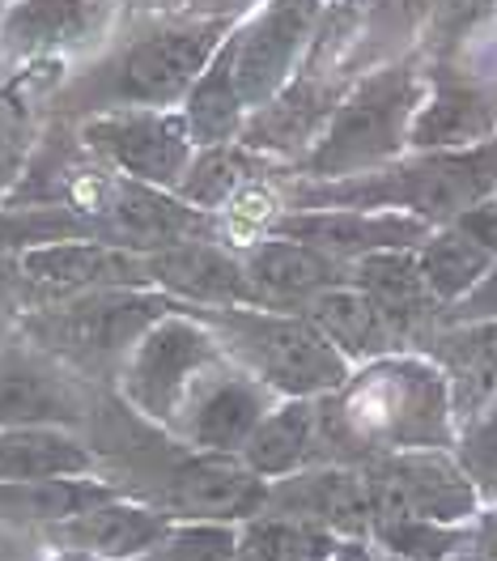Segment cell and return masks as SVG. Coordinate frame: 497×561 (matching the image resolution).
<instances>
[{"instance_id": "cell-21", "label": "cell", "mask_w": 497, "mask_h": 561, "mask_svg": "<svg viewBox=\"0 0 497 561\" xmlns=\"http://www.w3.org/2000/svg\"><path fill=\"white\" fill-rule=\"evenodd\" d=\"M426 353L447 375L455 425H467L497 400V319L442 323L429 336Z\"/></svg>"}, {"instance_id": "cell-1", "label": "cell", "mask_w": 497, "mask_h": 561, "mask_svg": "<svg viewBox=\"0 0 497 561\" xmlns=\"http://www.w3.org/2000/svg\"><path fill=\"white\" fill-rule=\"evenodd\" d=\"M327 463H366L391 451L455 447L460 425L442 366L417 350L361 362L320 400Z\"/></svg>"}, {"instance_id": "cell-14", "label": "cell", "mask_w": 497, "mask_h": 561, "mask_svg": "<svg viewBox=\"0 0 497 561\" xmlns=\"http://www.w3.org/2000/svg\"><path fill=\"white\" fill-rule=\"evenodd\" d=\"M268 481L255 477L239 456H213L178 447L166 463L158 485L149 490V506L175 519H221V524H247L264 511Z\"/></svg>"}, {"instance_id": "cell-11", "label": "cell", "mask_w": 497, "mask_h": 561, "mask_svg": "<svg viewBox=\"0 0 497 561\" xmlns=\"http://www.w3.org/2000/svg\"><path fill=\"white\" fill-rule=\"evenodd\" d=\"M281 396L268 383H259L251 370L239 362H230L226 350L213 366L200 370V379L187 387V396L178 400L175 417L166 425V434H175L183 447L192 451H213V456H239L251 430L264 421V413L277 404Z\"/></svg>"}, {"instance_id": "cell-22", "label": "cell", "mask_w": 497, "mask_h": 561, "mask_svg": "<svg viewBox=\"0 0 497 561\" xmlns=\"http://www.w3.org/2000/svg\"><path fill=\"white\" fill-rule=\"evenodd\" d=\"M239 459L247 463L255 477L264 481H281L302 468L327 463L323 451V425H320V400H298V396H281L264 421L251 430Z\"/></svg>"}, {"instance_id": "cell-30", "label": "cell", "mask_w": 497, "mask_h": 561, "mask_svg": "<svg viewBox=\"0 0 497 561\" xmlns=\"http://www.w3.org/2000/svg\"><path fill=\"white\" fill-rule=\"evenodd\" d=\"M370 540L379 553L404 561H451L472 540V524H434V519H374Z\"/></svg>"}, {"instance_id": "cell-28", "label": "cell", "mask_w": 497, "mask_h": 561, "mask_svg": "<svg viewBox=\"0 0 497 561\" xmlns=\"http://www.w3.org/2000/svg\"><path fill=\"white\" fill-rule=\"evenodd\" d=\"M103 477H72V481H0V524L18 531H47L72 515L111 497Z\"/></svg>"}, {"instance_id": "cell-26", "label": "cell", "mask_w": 497, "mask_h": 561, "mask_svg": "<svg viewBox=\"0 0 497 561\" xmlns=\"http://www.w3.org/2000/svg\"><path fill=\"white\" fill-rule=\"evenodd\" d=\"M302 316L345 353L349 366H361V362H374V357H388V353L404 350V341H400V332L388 319V311L366 289H357L354 280H340V285L315 294Z\"/></svg>"}, {"instance_id": "cell-4", "label": "cell", "mask_w": 497, "mask_h": 561, "mask_svg": "<svg viewBox=\"0 0 497 561\" xmlns=\"http://www.w3.org/2000/svg\"><path fill=\"white\" fill-rule=\"evenodd\" d=\"M178 307H187V302H178L153 285L99 289V294L72 298V302L47 307V311H26L18 319V332L31 336L38 350L60 357L85 383L115 391V379H119L128 353L137 350V341Z\"/></svg>"}, {"instance_id": "cell-16", "label": "cell", "mask_w": 497, "mask_h": 561, "mask_svg": "<svg viewBox=\"0 0 497 561\" xmlns=\"http://www.w3.org/2000/svg\"><path fill=\"white\" fill-rule=\"evenodd\" d=\"M264 230L315 247L340 264H357L361 255H374V251L417 247L434 226L391 209H281Z\"/></svg>"}, {"instance_id": "cell-19", "label": "cell", "mask_w": 497, "mask_h": 561, "mask_svg": "<svg viewBox=\"0 0 497 561\" xmlns=\"http://www.w3.org/2000/svg\"><path fill=\"white\" fill-rule=\"evenodd\" d=\"M145 264H149V285L187 302V307L251 302L239 243H230V239H217V234L183 239V243H171L162 251H149Z\"/></svg>"}, {"instance_id": "cell-32", "label": "cell", "mask_w": 497, "mask_h": 561, "mask_svg": "<svg viewBox=\"0 0 497 561\" xmlns=\"http://www.w3.org/2000/svg\"><path fill=\"white\" fill-rule=\"evenodd\" d=\"M243 524L221 519H175L158 540V561H239Z\"/></svg>"}, {"instance_id": "cell-24", "label": "cell", "mask_w": 497, "mask_h": 561, "mask_svg": "<svg viewBox=\"0 0 497 561\" xmlns=\"http://www.w3.org/2000/svg\"><path fill=\"white\" fill-rule=\"evenodd\" d=\"M497 140V94L472 81H438L421 94L408 149H472Z\"/></svg>"}, {"instance_id": "cell-5", "label": "cell", "mask_w": 497, "mask_h": 561, "mask_svg": "<svg viewBox=\"0 0 497 561\" xmlns=\"http://www.w3.org/2000/svg\"><path fill=\"white\" fill-rule=\"evenodd\" d=\"M213 328L217 345L230 362L251 370L277 396L323 400L349 379V362L302 311H268V307H192Z\"/></svg>"}, {"instance_id": "cell-12", "label": "cell", "mask_w": 497, "mask_h": 561, "mask_svg": "<svg viewBox=\"0 0 497 561\" xmlns=\"http://www.w3.org/2000/svg\"><path fill=\"white\" fill-rule=\"evenodd\" d=\"M18 264H22V316L60 307V302L99 294V289L149 285L145 251H128V247L103 243V239L38 243L22 251Z\"/></svg>"}, {"instance_id": "cell-46", "label": "cell", "mask_w": 497, "mask_h": 561, "mask_svg": "<svg viewBox=\"0 0 497 561\" xmlns=\"http://www.w3.org/2000/svg\"><path fill=\"white\" fill-rule=\"evenodd\" d=\"M4 9H9V0H0V18H4Z\"/></svg>"}, {"instance_id": "cell-41", "label": "cell", "mask_w": 497, "mask_h": 561, "mask_svg": "<svg viewBox=\"0 0 497 561\" xmlns=\"http://www.w3.org/2000/svg\"><path fill=\"white\" fill-rule=\"evenodd\" d=\"M247 4L255 9L259 0H192V18H230L234 22V13Z\"/></svg>"}, {"instance_id": "cell-2", "label": "cell", "mask_w": 497, "mask_h": 561, "mask_svg": "<svg viewBox=\"0 0 497 561\" xmlns=\"http://www.w3.org/2000/svg\"><path fill=\"white\" fill-rule=\"evenodd\" d=\"M497 196V140L472 149H408L379 171L349 179L293 175L281 209H391L451 226Z\"/></svg>"}, {"instance_id": "cell-25", "label": "cell", "mask_w": 497, "mask_h": 561, "mask_svg": "<svg viewBox=\"0 0 497 561\" xmlns=\"http://www.w3.org/2000/svg\"><path fill=\"white\" fill-rule=\"evenodd\" d=\"M103 477L94 443L65 425H13L0 430V481H72Z\"/></svg>"}, {"instance_id": "cell-13", "label": "cell", "mask_w": 497, "mask_h": 561, "mask_svg": "<svg viewBox=\"0 0 497 561\" xmlns=\"http://www.w3.org/2000/svg\"><path fill=\"white\" fill-rule=\"evenodd\" d=\"M311 18H315V0H259L217 47L247 111L264 106L289 85V69L311 31Z\"/></svg>"}, {"instance_id": "cell-6", "label": "cell", "mask_w": 497, "mask_h": 561, "mask_svg": "<svg viewBox=\"0 0 497 561\" xmlns=\"http://www.w3.org/2000/svg\"><path fill=\"white\" fill-rule=\"evenodd\" d=\"M421 77L408 65L370 72L332 106L315 145L302 153V179H349L408 153V128L421 106Z\"/></svg>"}, {"instance_id": "cell-20", "label": "cell", "mask_w": 497, "mask_h": 561, "mask_svg": "<svg viewBox=\"0 0 497 561\" xmlns=\"http://www.w3.org/2000/svg\"><path fill=\"white\" fill-rule=\"evenodd\" d=\"M171 519L162 511H153L149 502L111 493L107 502L72 515L65 524L38 531V545H56V549H85L107 561H132L141 553H153L158 540L166 536Z\"/></svg>"}, {"instance_id": "cell-34", "label": "cell", "mask_w": 497, "mask_h": 561, "mask_svg": "<svg viewBox=\"0 0 497 561\" xmlns=\"http://www.w3.org/2000/svg\"><path fill=\"white\" fill-rule=\"evenodd\" d=\"M481 319H497V264L485 273V280H481L467 298H460V302L442 316V323H481Z\"/></svg>"}, {"instance_id": "cell-45", "label": "cell", "mask_w": 497, "mask_h": 561, "mask_svg": "<svg viewBox=\"0 0 497 561\" xmlns=\"http://www.w3.org/2000/svg\"><path fill=\"white\" fill-rule=\"evenodd\" d=\"M145 4H149V9H162V4H166V0H145Z\"/></svg>"}, {"instance_id": "cell-35", "label": "cell", "mask_w": 497, "mask_h": 561, "mask_svg": "<svg viewBox=\"0 0 497 561\" xmlns=\"http://www.w3.org/2000/svg\"><path fill=\"white\" fill-rule=\"evenodd\" d=\"M22 319V264L18 255L0 251V336H9Z\"/></svg>"}, {"instance_id": "cell-17", "label": "cell", "mask_w": 497, "mask_h": 561, "mask_svg": "<svg viewBox=\"0 0 497 561\" xmlns=\"http://www.w3.org/2000/svg\"><path fill=\"white\" fill-rule=\"evenodd\" d=\"M119 0H9L0 47L13 60H56L107 38Z\"/></svg>"}, {"instance_id": "cell-31", "label": "cell", "mask_w": 497, "mask_h": 561, "mask_svg": "<svg viewBox=\"0 0 497 561\" xmlns=\"http://www.w3.org/2000/svg\"><path fill=\"white\" fill-rule=\"evenodd\" d=\"M243 536L268 561H327L336 553V540H340V536H332L323 527L298 524V519H273V515L247 519Z\"/></svg>"}, {"instance_id": "cell-42", "label": "cell", "mask_w": 497, "mask_h": 561, "mask_svg": "<svg viewBox=\"0 0 497 561\" xmlns=\"http://www.w3.org/2000/svg\"><path fill=\"white\" fill-rule=\"evenodd\" d=\"M38 561H107L99 553H85V549H56V545H43Z\"/></svg>"}, {"instance_id": "cell-9", "label": "cell", "mask_w": 497, "mask_h": 561, "mask_svg": "<svg viewBox=\"0 0 497 561\" xmlns=\"http://www.w3.org/2000/svg\"><path fill=\"white\" fill-rule=\"evenodd\" d=\"M374 502V519H434L472 524L481 511V490L463 472L455 447L391 451L357 463Z\"/></svg>"}, {"instance_id": "cell-23", "label": "cell", "mask_w": 497, "mask_h": 561, "mask_svg": "<svg viewBox=\"0 0 497 561\" xmlns=\"http://www.w3.org/2000/svg\"><path fill=\"white\" fill-rule=\"evenodd\" d=\"M273 171H277V162L247 149L243 140L200 145L192 167L178 179L175 196L192 209L209 213V217H230L251 192H259L273 179Z\"/></svg>"}, {"instance_id": "cell-7", "label": "cell", "mask_w": 497, "mask_h": 561, "mask_svg": "<svg viewBox=\"0 0 497 561\" xmlns=\"http://www.w3.org/2000/svg\"><path fill=\"white\" fill-rule=\"evenodd\" d=\"M221 357L213 328L196 316L192 307H178L171 316H162L141 341L128 353L119 379H115V396L141 413L153 425H171L178 400L187 396V387L200 379L205 366H213Z\"/></svg>"}, {"instance_id": "cell-37", "label": "cell", "mask_w": 497, "mask_h": 561, "mask_svg": "<svg viewBox=\"0 0 497 561\" xmlns=\"http://www.w3.org/2000/svg\"><path fill=\"white\" fill-rule=\"evenodd\" d=\"M43 545L35 531H18V527L0 524V561H38Z\"/></svg>"}, {"instance_id": "cell-10", "label": "cell", "mask_w": 497, "mask_h": 561, "mask_svg": "<svg viewBox=\"0 0 497 561\" xmlns=\"http://www.w3.org/2000/svg\"><path fill=\"white\" fill-rule=\"evenodd\" d=\"M107 387L85 383L60 357L38 350L18 328L0 336V430L13 425H65L81 430L94 417Z\"/></svg>"}, {"instance_id": "cell-27", "label": "cell", "mask_w": 497, "mask_h": 561, "mask_svg": "<svg viewBox=\"0 0 497 561\" xmlns=\"http://www.w3.org/2000/svg\"><path fill=\"white\" fill-rule=\"evenodd\" d=\"M417 264H421V280H426L429 298L447 316L460 298H467L485 280V273L497 264V255L472 230L451 221V226H434L417 243Z\"/></svg>"}, {"instance_id": "cell-33", "label": "cell", "mask_w": 497, "mask_h": 561, "mask_svg": "<svg viewBox=\"0 0 497 561\" xmlns=\"http://www.w3.org/2000/svg\"><path fill=\"white\" fill-rule=\"evenodd\" d=\"M455 456L472 477V485L481 490V502H497V400L467 425H460Z\"/></svg>"}, {"instance_id": "cell-36", "label": "cell", "mask_w": 497, "mask_h": 561, "mask_svg": "<svg viewBox=\"0 0 497 561\" xmlns=\"http://www.w3.org/2000/svg\"><path fill=\"white\" fill-rule=\"evenodd\" d=\"M467 553L476 561H497V502H481V511L472 519Z\"/></svg>"}, {"instance_id": "cell-40", "label": "cell", "mask_w": 497, "mask_h": 561, "mask_svg": "<svg viewBox=\"0 0 497 561\" xmlns=\"http://www.w3.org/2000/svg\"><path fill=\"white\" fill-rule=\"evenodd\" d=\"M485 9H489V0H442V4H438L442 22H451V26H463V22L481 18Z\"/></svg>"}, {"instance_id": "cell-39", "label": "cell", "mask_w": 497, "mask_h": 561, "mask_svg": "<svg viewBox=\"0 0 497 561\" xmlns=\"http://www.w3.org/2000/svg\"><path fill=\"white\" fill-rule=\"evenodd\" d=\"M327 561H383V553H379V545L370 536H340L336 553Z\"/></svg>"}, {"instance_id": "cell-43", "label": "cell", "mask_w": 497, "mask_h": 561, "mask_svg": "<svg viewBox=\"0 0 497 561\" xmlns=\"http://www.w3.org/2000/svg\"><path fill=\"white\" fill-rule=\"evenodd\" d=\"M451 561H476V558H472V553H467V545H463V549H460V553H455Z\"/></svg>"}, {"instance_id": "cell-15", "label": "cell", "mask_w": 497, "mask_h": 561, "mask_svg": "<svg viewBox=\"0 0 497 561\" xmlns=\"http://www.w3.org/2000/svg\"><path fill=\"white\" fill-rule=\"evenodd\" d=\"M259 515L298 519V524L323 527L332 536H370L374 502H370L366 477L357 463H315L293 477L268 481Z\"/></svg>"}, {"instance_id": "cell-38", "label": "cell", "mask_w": 497, "mask_h": 561, "mask_svg": "<svg viewBox=\"0 0 497 561\" xmlns=\"http://www.w3.org/2000/svg\"><path fill=\"white\" fill-rule=\"evenodd\" d=\"M460 226L463 230H472V234L497 255V196L494 201H485V205H476L472 213H463Z\"/></svg>"}, {"instance_id": "cell-47", "label": "cell", "mask_w": 497, "mask_h": 561, "mask_svg": "<svg viewBox=\"0 0 497 561\" xmlns=\"http://www.w3.org/2000/svg\"><path fill=\"white\" fill-rule=\"evenodd\" d=\"M383 561H404V558H388V553H383Z\"/></svg>"}, {"instance_id": "cell-18", "label": "cell", "mask_w": 497, "mask_h": 561, "mask_svg": "<svg viewBox=\"0 0 497 561\" xmlns=\"http://www.w3.org/2000/svg\"><path fill=\"white\" fill-rule=\"evenodd\" d=\"M239 260L247 273L251 307H268V311H307V302L349 280V264L323 255L315 247L285 239V234H255L239 243Z\"/></svg>"}, {"instance_id": "cell-8", "label": "cell", "mask_w": 497, "mask_h": 561, "mask_svg": "<svg viewBox=\"0 0 497 561\" xmlns=\"http://www.w3.org/2000/svg\"><path fill=\"white\" fill-rule=\"evenodd\" d=\"M77 137L103 171L162 187V192H175L183 171L196 158V140L187 133L178 106L175 111H158V106L99 111L81 119Z\"/></svg>"}, {"instance_id": "cell-29", "label": "cell", "mask_w": 497, "mask_h": 561, "mask_svg": "<svg viewBox=\"0 0 497 561\" xmlns=\"http://www.w3.org/2000/svg\"><path fill=\"white\" fill-rule=\"evenodd\" d=\"M187 133L200 145H226V140H239L243 137V124H247V103L239 99L230 72L221 65V56L209 60V69L200 72V81L187 90V99L178 106Z\"/></svg>"}, {"instance_id": "cell-3", "label": "cell", "mask_w": 497, "mask_h": 561, "mask_svg": "<svg viewBox=\"0 0 497 561\" xmlns=\"http://www.w3.org/2000/svg\"><path fill=\"white\" fill-rule=\"evenodd\" d=\"M234 31L230 18H183L166 26H149L145 35L128 38L119 51H111L99 69L90 72L72 103L85 115L124 111V106H158L175 111L187 90L209 69L217 47Z\"/></svg>"}, {"instance_id": "cell-44", "label": "cell", "mask_w": 497, "mask_h": 561, "mask_svg": "<svg viewBox=\"0 0 497 561\" xmlns=\"http://www.w3.org/2000/svg\"><path fill=\"white\" fill-rule=\"evenodd\" d=\"M132 561H158V553H141V558H132Z\"/></svg>"}]
</instances>
